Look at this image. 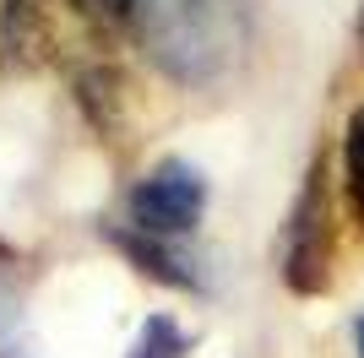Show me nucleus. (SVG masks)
I'll use <instances>...</instances> for the list:
<instances>
[{
  "label": "nucleus",
  "instance_id": "nucleus-1",
  "mask_svg": "<svg viewBox=\"0 0 364 358\" xmlns=\"http://www.w3.org/2000/svg\"><path fill=\"white\" fill-rule=\"evenodd\" d=\"M136 16L152 44V60H164L174 76L196 82V76L218 71V60H223L218 0H141Z\"/></svg>",
  "mask_w": 364,
  "mask_h": 358
},
{
  "label": "nucleus",
  "instance_id": "nucleus-2",
  "mask_svg": "<svg viewBox=\"0 0 364 358\" xmlns=\"http://www.w3.org/2000/svg\"><path fill=\"white\" fill-rule=\"evenodd\" d=\"M283 283L294 293H326L332 283V195H326V163H310L299 201L289 212V244H283Z\"/></svg>",
  "mask_w": 364,
  "mask_h": 358
},
{
  "label": "nucleus",
  "instance_id": "nucleus-3",
  "mask_svg": "<svg viewBox=\"0 0 364 358\" xmlns=\"http://www.w3.org/2000/svg\"><path fill=\"white\" fill-rule=\"evenodd\" d=\"M207 212V179L185 158H164L147 179H136L131 190V228L152 239H180L201 223Z\"/></svg>",
  "mask_w": 364,
  "mask_h": 358
},
{
  "label": "nucleus",
  "instance_id": "nucleus-4",
  "mask_svg": "<svg viewBox=\"0 0 364 358\" xmlns=\"http://www.w3.org/2000/svg\"><path fill=\"white\" fill-rule=\"evenodd\" d=\"M55 49V33L44 22L38 0H6L0 11V65L6 71H38Z\"/></svg>",
  "mask_w": 364,
  "mask_h": 358
},
{
  "label": "nucleus",
  "instance_id": "nucleus-5",
  "mask_svg": "<svg viewBox=\"0 0 364 358\" xmlns=\"http://www.w3.org/2000/svg\"><path fill=\"white\" fill-rule=\"evenodd\" d=\"M104 239L136 261L141 277H158V283H168V288H201L191 261L174 250V239H152V234H141V228H104Z\"/></svg>",
  "mask_w": 364,
  "mask_h": 358
},
{
  "label": "nucleus",
  "instance_id": "nucleus-6",
  "mask_svg": "<svg viewBox=\"0 0 364 358\" xmlns=\"http://www.w3.org/2000/svg\"><path fill=\"white\" fill-rule=\"evenodd\" d=\"M76 98H82L87 119H92L104 136L120 131V71H114V65H92V71H82Z\"/></svg>",
  "mask_w": 364,
  "mask_h": 358
},
{
  "label": "nucleus",
  "instance_id": "nucleus-7",
  "mask_svg": "<svg viewBox=\"0 0 364 358\" xmlns=\"http://www.w3.org/2000/svg\"><path fill=\"white\" fill-rule=\"evenodd\" d=\"M343 185H348V207L364 223V104L348 114V131H343Z\"/></svg>",
  "mask_w": 364,
  "mask_h": 358
},
{
  "label": "nucleus",
  "instance_id": "nucleus-8",
  "mask_svg": "<svg viewBox=\"0 0 364 358\" xmlns=\"http://www.w3.org/2000/svg\"><path fill=\"white\" fill-rule=\"evenodd\" d=\"M185 347H191V337L174 326V315H147L136 347H131L125 358H185Z\"/></svg>",
  "mask_w": 364,
  "mask_h": 358
},
{
  "label": "nucleus",
  "instance_id": "nucleus-9",
  "mask_svg": "<svg viewBox=\"0 0 364 358\" xmlns=\"http://www.w3.org/2000/svg\"><path fill=\"white\" fill-rule=\"evenodd\" d=\"M71 6H76V16L92 22L98 33H114V28H125V22H136L141 0H71Z\"/></svg>",
  "mask_w": 364,
  "mask_h": 358
},
{
  "label": "nucleus",
  "instance_id": "nucleus-10",
  "mask_svg": "<svg viewBox=\"0 0 364 358\" xmlns=\"http://www.w3.org/2000/svg\"><path fill=\"white\" fill-rule=\"evenodd\" d=\"M353 337H359V358H364V315L353 320Z\"/></svg>",
  "mask_w": 364,
  "mask_h": 358
},
{
  "label": "nucleus",
  "instance_id": "nucleus-11",
  "mask_svg": "<svg viewBox=\"0 0 364 358\" xmlns=\"http://www.w3.org/2000/svg\"><path fill=\"white\" fill-rule=\"evenodd\" d=\"M359 38H364V22H359Z\"/></svg>",
  "mask_w": 364,
  "mask_h": 358
}]
</instances>
